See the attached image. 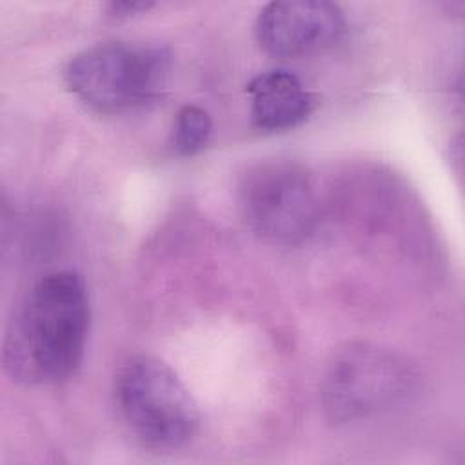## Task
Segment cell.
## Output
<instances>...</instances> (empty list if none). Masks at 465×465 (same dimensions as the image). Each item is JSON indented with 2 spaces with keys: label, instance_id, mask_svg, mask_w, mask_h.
Instances as JSON below:
<instances>
[{
  "label": "cell",
  "instance_id": "obj_3",
  "mask_svg": "<svg viewBox=\"0 0 465 465\" xmlns=\"http://www.w3.org/2000/svg\"><path fill=\"white\" fill-rule=\"evenodd\" d=\"M114 392L124 420L151 447H182L200 427L193 394L160 358L140 354L125 361L116 374Z\"/></svg>",
  "mask_w": 465,
  "mask_h": 465
},
{
  "label": "cell",
  "instance_id": "obj_8",
  "mask_svg": "<svg viewBox=\"0 0 465 465\" xmlns=\"http://www.w3.org/2000/svg\"><path fill=\"white\" fill-rule=\"evenodd\" d=\"M213 122L209 113L194 104L183 105L174 122V149L178 154L191 156L198 153L209 140Z\"/></svg>",
  "mask_w": 465,
  "mask_h": 465
},
{
  "label": "cell",
  "instance_id": "obj_7",
  "mask_svg": "<svg viewBox=\"0 0 465 465\" xmlns=\"http://www.w3.org/2000/svg\"><path fill=\"white\" fill-rule=\"evenodd\" d=\"M251 120L260 131H287L309 118L316 98L302 80L285 69H269L247 84Z\"/></svg>",
  "mask_w": 465,
  "mask_h": 465
},
{
  "label": "cell",
  "instance_id": "obj_5",
  "mask_svg": "<svg viewBox=\"0 0 465 465\" xmlns=\"http://www.w3.org/2000/svg\"><path fill=\"white\" fill-rule=\"evenodd\" d=\"M412 387L407 363L371 343L340 349L325 372L323 407L336 423L369 418L401 401Z\"/></svg>",
  "mask_w": 465,
  "mask_h": 465
},
{
  "label": "cell",
  "instance_id": "obj_9",
  "mask_svg": "<svg viewBox=\"0 0 465 465\" xmlns=\"http://www.w3.org/2000/svg\"><path fill=\"white\" fill-rule=\"evenodd\" d=\"M149 7H153L151 2H111L109 4L111 15L118 16V18L138 15L142 11H147Z\"/></svg>",
  "mask_w": 465,
  "mask_h": 465
},
{
  "label": "cell",
  "instance_id": "obj_4",
  "mask_svg": "<svg viewBox=\"0 0 465 465\" xmlns=\"http://www.w3.org/2000/svg\"><path fill=\"white\" fill-rule=\"evenodd\" d=\"M238 203L247 225L272 243L303 240L320 207L311 174L289 160H265L249 167L238 185Z\"/></svg>",
  "mask_w": 465,
  "mask_h": 465
},
{
  "label": "cell",
  "instance_id": "obj_1",
  "mask_svg": "<svg viewBox=\"0 0 465 465\" xmlns=\"http://www.w3.org/2000/svg\"><path fill=\"white\" fill-rule=\"evenodd\" d=\"M91 322L80 274L56 271L40 278L13 314L4 340L5 371L25 383H60L82 365Z\"/></svg>",
  "mask_w": 465,
  "mask_h": 465
},
{
  "label": "cell",
  "instance_id": "obj_2",
  "mask_svg": "<svg viewBox=\"0 0 465 465\" xmlns=\"http://www.w3.org/2000/svg\"><path fill=\"white\" fill-rule=\"evenodd\" d=\"M171 69L165 47L134 42H100L76 53L65 71L67 89L89 109L116 114L154 102Z\"/></svg>",
  "mask_w": 465,
  "mask_h": 465
},
{
  "label": "cell",
  "instance_id": "obj_6",
  "mask_svg": "<svg viewBox=\"0 0 465 465\" xmlns=\"http://www.w3.org/2000/svg\"><path fill=\"white\" fill-rule=\"evenodd\" d=\"M345 18L325 0H282L267 4L256 16L260 47L280 58H294L329 47L343 33Z\"/></svg>",
  "mask_w": 465,
  "mask_h": 465
}]
</instances>
